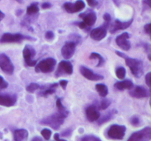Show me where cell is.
<instances>
[{"instance_id": "4fadbf2b", "label": "cell", "mask_w": 151, "mask_h": 141, "mask_svg": "<svg viewBox=\"0 0 151 141\" xmlns=\"http://www.w3.org/2000/svg\"><path fill=\"white\" fill-rule=\"evenodd\" d=\"M130 35L128 32H123L122 34L119 35L116 38V44L119 47H120L122 49L125 50V51H128L131 48V43L128 41L130 38Z\"/></svg>"}, {"instance_id": "f546056e", "label": "cell", "mask_w": 151, "mask_h": 141, "mask_svg": "<svg viewBox=\"0 0 151 141\" xmlns=\"http://www.w3.org/2000/svg\"><path fill=\"white\" fill-rule=\"evenodd\" d=\"M41 134L46 140H49L50 139V137H51L52 131L49 129H44L41 131Z\"/></svg>"}, {"instance_id": "e0dca14e", "label": "cell", "mask_w": 151, "mask_h": 141, "mask_svg": "<svg viewBox=\"0 0 151 141\" xmlns=\"http://www.w3.org/2000/svg\"><path fill=\"white\" fill-rule=\"evenodd\" d=\"M16 103V95L0 93V105L4 107H12Z\"/></svg>"}, {"instance_id": "4316f807", "label": "cell", "mask_w": 151, "mask_h": 141, "mask_svg": "<svg viewBox=\"0 0 151 141\" xmlns=\"http://www.w3.org/2000/svg\"><path fill=\"white\" fill-rule=\"evenodd\" d=\"M56 106H57L58 110V113H62V114L64 115H66V117H67L68 115H69V112L66 110V109L65 108L64 106L62 104L61 99H60V98H58L57 99V101H56Z\"/></svg>"}, {"instance_id": "836d02e7", "label": "cell", "mask_w": 151, "mask_h": 141, "mask_svg": "<svg viewBox=\"0 0 151 141\" xmlns=\"http://www.w3.org/2000/svg\"><path fill=\"white\" fill-rule=\"evenodd\" d=\"M8 86V83L4 79V78L0 76V89H4Z\"/></svg>"}, {"instance_id": "83f0119b", "label": "cell", "mask_w": 151, "mask_h": 141, "mask_svg": "<svg viewBox=\"0 0 151 141\" xmlns=\"http://www.w3.org/2000/svg\"><path fill=\"white\" fill-rule=\"evenodd\" d=\"M116 75L118 79H124L126 75V70L123 67H119L116 70Z\"/></svg>"}, {"instance_id": "60d3db41", "label": "cell", "mask_w": 151, "mask_h": 141, "mask_svg": "<svg viewBox=\"0 0 151 141\" xmlns=\"http://www.w3.org/2000/svg\"><path fill=\"white\" fill-rule=\"evenodd\" d=\"M51 7H52V4L49 2H44L41 4V7H42L43 9H48V8H50Z\"/></svg>"}, {"instance_id": "1f68e13d", "label": "cell", "mask_w": 151, "mask_h": 141, "mask_svg": "<svg viewBox=\"0 0 151 141\" xmlns=\"http://www.w3.org/2000/svg\"><path fill=\"white\" fill-rule=\"evenodd\" d=\"M81 141H102L100 138L94 135H87L81 139Z\"/></svg>"}, {"instance_id": "5bb4252c", "label": "cell", "mask_w": 151, "mask_h": 141, "mask_svg": "<svg viewBox=\"0 0 151 141\" xmlns=\"http://www.w3.org/2000/svg\"><path fill=\"white\" fill-rule=\"evenodd\" d=\"M80 71H81V73L84 77L91 81L102 80L104 78L103 76L94 73V71H92L91 69L85 67V66H81L80 68Z\"/></svg>"}, {"instance_id": "7a4b0ae2", "label": "cell", "mask_w": 151, "mask_h": 141, "mask_svg": "<svg viewBox=\"0 0 151 141\" xmlns=\"http://www.w3.org/2000/svg\"><path fill=\"white\" fill-rule=\"evenodd\" d=\"M66 118V116L62 113H55L43 119L41 123L43 125H47L55 130H57L63 124Z\"/></svg>"}, {"instance_id": "ffe728a7", "label": "cell", "mask_w": 151, "mask_h": 141, "mask_svg": "<svg viewBox=\"0 0 151 141\" xmlns=\"http://www.w3.org/2000/svg\"><path fill=\"white\" fill-rule=\"evenodd\" d=\"M58 84L57 83H53L51 85H44L42 87H40V88H41V92L39 93V95L41 96H47L48 95H51L53 94L56 90V88H58Z\"/></svg>"}, {"instance_id": "f6af8a7d", "label": "cell", "mask_w": 151, "mask_h": 141, "mask_svg": "<svg viewBox=\"0 0 151 141\" xmlns=\"http://www.w3.org/2000/svg\"><path fill=\"white\" fill-rule=\"evenodd\" d=\"M143 3L147 4L149 7H150V6H151L150 5V0H143Z\"/></svg>"}, {"instance_id": "484cf974", "label": "cell", "mask_w": 151, "mask_h": 141, "mask_svg": "<svg viewBox=\"0 0 151 141\" xmlns=\"http://www.w3.org/2000/svg\"><path fill=\"white\" fill-rule=\"evenodd\" d=\"M90 59H97L98 60V63L97 65V67H100L105 63V60L100 54L96 52H93L90 54Z\"/></svg>"}, {"instance_id": "d6a6232c", "label": "cell", "mask_w": 151, "mask_h": 141, "mask_svg": "<svg viewBox=\"0 0 151 141\" xmlns=\"http://www.w3.org/2000/svg\"><path fill=\"white\" fill-rule=\"evenodd\" d=\"M130 122H131V124L134 126H139V124H140L139 118L138 117H136V116L131 118V120H130Z\"/></svg>"}, {"instance_id": "9a60e30c", "label": "cell", "mask_w": 151, "mask_h": 141, "mask_svg": "<svg viewBox=\"0 0 151 141\" xmlns=\"http://www.w3.org/2000/svg\"><path fill=\"white\" fill-rule=\"evenodd\" d=\"M86 115L88 121L94 122L98 120L100 117L97 107L95 105H90L86 109Z\"/></svg>"}, {"instance_id": "8d00e7d4", "label": "cell", "mask_w": 151, "mask_h": 141, "mask_svg": "<svg viewBox=\"0 0 151 141\" xmlns=\"http://www.w3.org/2000/svg\"><path fill=\"white\" fill-rule=\"evenodd\" d=\"M150 79H151V72H148L145 76V82L147 86L150 88Z\"/></svg>"}, {"instance_id": "cb8c5ba5", "label": "cell", "mask_w": 151, "mask_h": 141, "mask_svg": "<svg viewBox=\"0 0 151 141\" xmlns=\"http://www.w3.org/2000/svg\"><path fill=\"white\" fill-rule=\"evenodd\" d=\"M116 113H117V111H116V110H111V112L108 113L106 115L103 116L102 118H100V119L99 118L98 120H97V123H98V124H100V125L103 124V123H106V122H108L109 120H111L112 118L114 117V115L115 114H116Z\"/></svg>"}, {"instance_id": "d590c367", "label": "cell", "mask_w": 151, "mask_h": 141, "mask_svg": "<svg viewBox=\"0 0 151 141\" xmlns=\"http://www.w3.org/2000/svg\"><path fill=\"white\" fill-rule=\"evenodd\" d=\"M88 5L91 7H94L98 5V1L97 0H86Z\"/></svg>"}, {"instance_id": "f35d334b", "label": "cell", "mask_w": 151, "mask_h": 141, "mask_svg": "<svg viewBox=\"0 0 151 141\" xmlns=\"http://www.w3.org/2000/svg\"><path fill=\"white\" fill-rule=\"evenodd\" d=\"M59 84H60V85L62 87L63 89H66V86H67L68 81L65 80V79H63V80H60V82H59Z\"/></svg>"}, {"instance_id": "3957f363", "label": "cell", "mask_w": 151, "mask_h": 141, "mask_svg": "<svg viewBox=\"0 0 151 141\" xmlns=\"http://www.w3.org/2000/svg\"><path fill=\"white\" fill-rule=\"evenodd\" d=\"M56 66V60L54 58L49 57V58L44 59L37 64L35 66V71L37 73L42 72V73H50L52 71Z\"/></svg>"}, {"instance_id": "ba28073f", "label": "cell", "mask_w": 151, "mask_h": 141, "mask_svg": "<svg viewBox=\"0 0 151 141\" xmlns=\"http://www.w3.org/2000/svg\"><path fill=\"white\" fill-rule=\"evenodd\" d=\"M73 73V66L69 61L63 60L60 62L58 66V69L56 70L55 76L57 77L62 76V75H71Z\"/></svg>"}, {"instance_id": "d6986e66", "label": "cell", "mask_w": 151, "mask_h": 141, "mask_svg": "<svg viewBox=\"0 0 151 141\" xmlns=\"http://www.w3.org/2000/svg\"><path fill=\"white\" fill-rule=\"evenodd\" d=\"M81 18H82L83 22L88 26H91L95 24L96 20H97V16L94 12H90V13H81L79 15Z\"/></svg>"}, {"instance_id": "ee69618b", "label": "cell", "mask_w": 151, "mask_h": 141, "mask_svg": "<svg viewBox=\"0 0 151 141\" xmlns=\"http://www.w3.org/2000/svg\"><path fill=\"white\" fill-rule=\"evenodd\" d=\"M32 141H42V139L39 137H35L32 138Z\"/></svg>"}, {"instance_id": "ab89813d", "label": "cell", "mask_w": 151, "mask_h": 141, "mask_svg": "<svg viewBox=\"0 0 151 141\" xmlns=\"http://www.w3.org/2000/svg\"><path fill=\"white\" fill-rule=\"evenodd\" d=\"M150 24H146L144 26L145 32L147 34H148V35H150Z\"/></svg>"}, {"instance_id": "d4e9b609", "label": "cell", "mask_w": 151, "mask_h": 141, "mask_svg": "<svg viewBox=\"0 0 151 141\" xmlns=\"http://www.w3.org/2000/svg\"><path fill=\"white\" fill-rule=\"evenodd\" d=\"M39 12V7L38 6V3H32L27 9V14L28 16H32Z\"/></svg>"}, {"instance_id": "9c48e42d", "label": "cell", "mask_w": 151, "mask_h": 141, "mask_svg": "<svg viewBox=\"0 0 151 141\" xmlns=\"http://www.w3.org/2000/svg\"><path fill=\"white\" fill-rule=\"evenodd\" d=\"M35 55V51L31 46L26 45L23 50V57L24 61L28 66H35L37 63V60H33L32 57Z\"/></svg>"}, {"instance_id": "44dd1931", "label": "cell", "mask_w": 151, "mask_h": 141, "mask_svg": "<svg viewBox=\"0 0 151 141\" xmlns=\"http://www.w3.org/2000/svg\"><path fill=\"white\" fill-rule=\"evenodd\" d=\"M13 135H14L15 141H27L29 133L26 129H16Z\"/></svg>"}, {"instance_id": "7dc6e473", "label": "cell", "mask_w": 151, "mask_h": 141, "mask_svg": "<svg viewBox=\"0 0 151 141\" xmlns=\"http://www.w3.org/2000/svg\"><path fill=\"white\" fill-rule=\"evenodd\" d=\"M60 137V135H59V134H55V135H54V138H55V140L56 141L58 140H59L60 139V137Z\"/></svg>"}, {"instance_id": "681fc988", "label": "cell", "mask_w": 151, "mask_h": 141, "mask_svg": "<svg viewBox=\"0 0 151 141\" xmlns=\"http://www.w3.org/2000/svg\"><path fill=\"white\" fill-rule=\"evenodd\" d=\"M57 141H66V140H60V139H59V140H58Z\"/></svg>"}, {"instance_id": "e575fe53", "label": "cell", "mask_w": 151, "mask_h": 141, "mask_svg": "<svg viewBox=\"0 0 151 141\" xmlns=\"http://www.w3.org/2000/svg\"><path fill=\"white\" fill-rule=\"evenodd\" d=\"M45 38L48 41H52L55 38V35L52 31H47L45 34Z\"/></svg>"}, {"instance_id": "2e32d148", "label": "cell", "mask_w": 151, "mask_h": 141, "mask_svg": "<svg viewBox=\"0 0 151 141\" xmlns=\"http://www.w3.org/2000/svg\"><path fill=\"white\" fill-rule=\"evenodd\" d=\"M134 21V19H131V20L128 21L122 22L120 21L119 20L116 19L114 21V24L113 25H111V26L110 27V32L111 33H114L115 32H116L117 30H123V29H126L127 28L129 27L131 24H132V22Z\"/></svg>"}, {"instance_id": "f1b7e54d", "label": "cell", "mask_w": 151, "mask_h": 141, "mask_svg": "<svg viewBox=\"0 0 151 141\" xmlns=\"http://www.w3.org/2000/svg\"><path fill=\"white\" fill-rule=\"evenodd\" d=\"M39 88H40V85H38V84L30 83L29 85H28V86H27L26 90L27 91L28 93H34L35 90H36L39 89Z\"/></svg>"}, {"instance_id": "8992f818", "label": "cell", "mask_w": 151, "mask_h": 141, "mask_svg": "<svg viewBox=\"0 0 151 141\" xmlns=\"http://www.w3.org/2000/svg\"><path fill=\"white\" fill-rule=\"evenodd\" d=\"M24 40H31L33 41V38L29 36H24L19 33H4L0 38L1 43H18L24 41Z\"/></svg>"}, {"instance_id": "7bdbcfd3", "label": "cell", "mask_w": 151, "mask_h": 141, "mask_svg": "<svg viewBox=\"0 0 151 141\" xmlns=\"http://www.w3.org/2000/svg\"><path fill=\"white\" fill-rule=\"evenodd\" d=\"M78 26H79V27L82 29H86V28L88 27V26H87V25L83 21H82V22H81V23L78 24Z\"/></svg>"}, {"instance_id": "603a6c76", "label": "cell", "mask_w": 151, "mask_h": 141, "mask_svg": "<svg viewBox=\"0 0 151 141\" xmlns=\"http://www.w3.org/2000/svg\"><path fill=\"white\" fill-rule=\"evenodd\" d=\"M95 88L101 97H106L109 93V89L104 84H97L95 85Z\"/></svg>"}, {"instance_id": "30bf717a", "label": "cell", "mask_w": 151, "mask_h": 141, "mask_svg": "<svg viewBox=\"0 0 151 141\" xmlns=\"http://www.w3.org/2000/svg\"><path fill=\"white\" fill-rule=\"evenodd\" d=\"M107 27H109V23H106L103 26L93 29L90 32V37L91 39L100 41L105 38L107 35Z\"/></svg>"}, {"instance_id": "277c9868", "label": "cell", "mask_w": 151, "mask_h": 141, "mask_svg": "<svg viewBox=\"0 0 151 141\" xmlns=\"http://www.w3.org/2000/svg\"><path fill=\"white\" fill-rule=\"evenodd\" d=\"M126 127L124 125L114 124L111 126L107 132L109 138L114 140H122L125 135Z\"/></svg>"}, {"instance_id": "6da1fadb", "label": "cell", "mask_w": 151, "mask_h": 141, "mask_svg": "<svg viewBox=\"0 0 151 141\" xmlns=\"http://www.w3.org/2000/svg\"><path fill=\"white\" fill-rule=\"evenodd\" d=\"M125 64L129 67L132 74L136 78H139L144 73V64L143 62L137 59L131 58V57L125 56Z\"/></svg>"}, {"instance_id": "bcb514c9", "label": "cell", "mask_w": 151, "mask_h": 141, "mask_svg": "<svg viewBox=\"0 0 151 141\" xmlns=\"http://www.w3.org/2000/svg\"><path fill=\"white\" fill-rule=\"evenodd\" d=\"M4 18V14L1 11V10H0V21H1Z\"/></svg>"}, {"instance_id": "ac0fdd59", "label": "cell", "mask_w": 151, "mask_h": 141, "mask_svg": "<svg viewBox=\"0 0 151 141\" xmlns=\"http://www.w3.org/2000/svg\"><path fill=\"white\" fill-rule=\"evenodd\" d=\"M129 93L131 96L137 98H142L149 96V93L147 90L142 86H136L134 88H133Z\"/></svg>"}, {"instance_id": "4dcf8cb0", "label": "cell", "mask_w": 151, "mask_h": 141, "mask_svg": "<svg viewBox=\"0 0 151 141\" xmlns=\"http://www.w3.org/2000/svg\"><path fill=\"white\" fill-rule=\"evenodd\" d=\"M110 104L111 101L109 99H107V98H104L100 102V109H101V110H106V109H107L110 106Z\"/></svg>"}, {"instance_id": "c3c4849f", "label": "cell", "mask_w": 151, "mask_h": 141, "mask_svg": "<svg viewBox=\"0 0 151 141\" xmlns=\"http://www.w3.org/2000/svg\"><path fill=\"white\" fill-rule=\"evenodd\" d=\"M16 1H18L19 3H22L23 2V0H16Z\"/></svg>"}, {"instance_id": "5b68a950", "label": "cell", "mask_w": 151, "mask_h": 141, "mask_svg": "<svg viewBox=\"0 0 151 141\" xmlns=\"http://www.w3.org/2000/svg\"><path fill=\"white\" fill-rule=\"evenodd\" d=\"M151 140V128H144L131 135L127 141H150Z\"/></svg>"}, {"instance_id": "b9f144b4", "label": "cell", "mask_w": 151, "mask_h": 141, "mask_svg": "<svg viewBox=\"0 0 151 141\" xmlns=\"http://www.w3.org/2000/svg\"><path fill=\"white\" fill-rule=\"evenodd\" d=\"M71 133H72V131L70 130V129H67V130L64 131V132H62V136H64V137H67L69 136V135H71Z\"/></svg>"}, {"instance_id": "7c38bea8", "label": "cell", "mask_w": 151, "mask_h": 141, "mask_svg": "<svg viewBox=\"0 0 151 141\" xmlns=\"http://www.w3.org/2000/svg\"><path fill=\"white\" fill-rule=\"evenodd\" d=\"M77 43L75 41H68L66 42L61 48V54L63 57L66 60H69L73 56L76 48Z\"/></svg>"}, {"instance_id": "52a82bcc", "label": "cell", "mask_w": 151, "mask_h": 141, "mask_svg": "<svg viewBox=\"0 0 151 141\" xmlns=\"http://www.w3.org/2000/svg\"><path fill=\"white\" fill-rule=\"evenodd\" d=\"M0 68L7 74H13L14 71V66L10 57L5 54H0Z\"/></svg>"}, {"instance_id": "74e56055", "label": "cell", "mask_w": 151, "mask_h": 141, "mask_svg": "<svg viewBox=\"0 0 151 141\" xmlns=\"http://www.w3.org/2000/svg\"><path fill=\"white\" fill-rule=\"evenodd\" d=\"M103 19L105 20L106 23L109 24L111 21V17L110 14H109V13H105V14L103 15Z\"/></svg>"}, {"instance_id": "7402d4cb", "label": "cell", "mask_w": 151, "mask_h": 141, "mask_svg": "<svg viewBox=\"0 0 151 141\" xmlns=\"http://www.w3.org/2000/svg\"><path fill=\"white\" fill-rule=\"evenodd\" d=\"M114 87L119 90H131L134 88V83L131 80H123L115 83Z\"/></svg>"}, {"instance_id": "8fae6325", "label": "cell", "mask_w": 151, "mask_h": 141, "mask_svg": "<svg viewBox=\"0 0 151 141\" xmlns=\"http://www.w3.org/2000/svg\"><path fill=\"white\" fill-rule=\"evenodd\" d=\"M86 4L83 0H77L75 3L66 2L63 5V7L69 13H75L83 10Z\"/></svg>"}]
</instances>
